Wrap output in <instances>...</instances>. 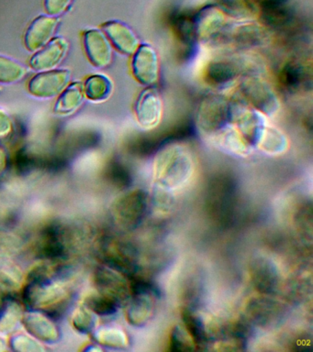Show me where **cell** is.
Instances as JSON below:
<instances>
[{"instance_id":"cell-25","label":"cell","mask_w":313,"mask_h":352,"mask_svg":"<svg viewBox=\"0 0 313 352\" xmlns=\"http://www.w3.org/2000/svg\"><path fill=\"white\" fill-rule=\"evenodd\" d=\"M12 120L3 109H0V138L7 136L12 131Z\"/></svg>"},{"instance_id":"cell-10","label":"cell","mask_w":313,"mask_h":352,"mask_svg":"<svg viewBox=\"0 0 313 352\" xmlns=\"http://www.w3.org/2000/svg\"><path fill=\"white\" fill-rule=\"evenodd\" d=\"M84 98V85L81 82H73L63 91L57 99L54 112L58 115H69L80 107Z\"/></svg>"},{"instance_id":"cell-13","label":"cell","mask_w":313,"mask_h":352,"mask_svg":"<svg viewBox=\"0 0 313 352\" xmlns=\"http://www.w3.org/2000/svg\"><path fill=\"white\" fill-rule=\"evenodd\" d=\"M171 23L175 34L183 43L191 44L197 38L195 14L174 12L171 16Z\"/></svg>"},{"instance_id":"cell-20","label":"cell","mask_w":313,"mask_h":352,"mask_svg":"<svg viewBox=\"0 0 313 352\" xmlns=\"http://www.w3.org/2000/svg\"><path fill=\"white\" fill-rule=\"evenodd\" d=\"M21 318V309L17 302H10L0 316V331L9 333L17 326Z\"/></svg>"},{"instance_id":"cell-9","label":"cell","mask_w":313,"mask_h":352,"mask_svg":"<svg viewBox=\"0 0 313 352\" xmlns=\"http://www.w3.org/2000/svg\"><path fill=\"white\" fill-rule=\"evenodd\" d=\"M244 94L261 111L271 114L277 109V99L272 91L263 82L249 80L244 85Z\"/></svg>"},{"instance_id":"cell-4","label":"cell","mask_w":313,"mask_h":352,"mask_svg":"<svg viewBox=\"0 0 313 352\" xmlns=\"http://www.w3.org/2000/svg\"><path fill=\"white\" fill-rule=\"evenodd\" d=\"M58 19L53 16H41L34 19L27 30L25 46L31 52H37L52 41Z\"/></svg>"},{"instance_id":"cell-3","label":"cell","mask_w":313,"mask_h":352,"mask_svg":"<svg viewBox=\"0 0 313 352\" xmlns=\"http://www.w3.org/2000/svg\"><path fill=\"white\" fill-rule=\"evenodd\" d=\"M67 51L68 43L65 38H54L32 56L31 66L38 72L54 70L65 59Z\"/></svg>"},{"instance_id":"cell-22","label":"cell","mask_w":313,"mask_h":352,"mask_svg":"<svg viewBox=\"0 0 313 352\" xmlns=\"http://www.w3.org/2000/svg\"><path fill=\"white\" fill-rule=\"evenodd\" d=\"M73 323L78 331L86 333L94 327L95 318L87 308H78L74 314Z\"/></svg>"},{"instance_id":"cell-1","label":"cell","mask_w":313,"mask_h":352,"mask_svg":"<svg viewBox=\"0 0 313 352\" xmlns=\"http://www.w3.org/2000/svg\"><path fill=\"white\" fill-rule=\"evenodd\" d=\"M71 78L68 70L41 72L29 82V91L38 98H52L67 88Z\"/></svg>"},{"instance_id":"cell-5","label":"cell","mask_w":313,"mask_h":352,"mask_svg":"<svg viewBox=\"0 0 313 352\" xmlns=\"http://www.w3.org/2000/svg\"><path fill=\"white\" fill-rule=\"evenodd\" d=\"M85 49L90 62L97 67H106L111 62V43L102 32L98 30H87L84 34Z\"/></svg>"},{"instance_id":"cell-21","label":"cell","mask_w":313,"mask_h":352,"mask_svg":"<svg viewBox=\"0 0 313 352\" xmlns=\"http://www.w3.org/2000/svg\"><path fill=\"white\" fill-rule=\"evenodd\" d=\"M183 320L185 322L186 329L191 333V337L193 338L197 346H204L206 341H207V336H206L204 329H203L202 322L195 318L189 311L183 312Z\"/></svg>"},{"instance_id":"cell-23","label":"cell","mask_w":313,"mask_h":352,"mask_svg":"<svg viewBox=\"0 0 313 352\" xmlns=\"http://www.w3.org/2000/svg\"><path fill=\"white\" fill-rule=\"evenodd\" d=\"M12 346L14 349L20 351H41L43 348L37 343L36 341L32 340L31 338L26 336H18L12 340Z\"/></svg>"},{"instance_id":"cell-16","label":"cell","mask_w":313,"mask_h":352,"mask_svg":"<svg viewBox=\"0 0 313 352\" xmlns=\"http://www.w3.org/2000/svg\"><path fill=\"white\" fill-rule=\"evenodd\" d=\"M27 69L17 60L0 55V82L13 84L26 76Z\"/></svg>"},{"instance_id":"cell-12","label":"cell","mask_w":313,"mask_h":352,"mask_svg":"<svg viewBox=\"0 0 313 352\" xmlns=\"http://www.w3.org/2000/svg\"><path fill=\"white\" fill-rule=\"evenodd\" d=\"M41 254L48 258H60L65 254V247L61 230L58 227L46 228L40 245Z\"/></svg>"},{"instance_id":"cell-19","label":"cell","mask_w":313,"mask_h":352,"mask_svg":"<svg viewBox=\"0 0 313 352\" xmlns=\"http://www.w3.org/2000/svg\"><path fill=\"white\" fill-rule=\"evenodd\" d=\"M219 7L236 18H246L254 11V6L249 0H219Z\"/></svg>"},{"instance_id":"cell-2","label":"cell","mask_w":313,"mask_h":352,"mask_svg":"<svg viewBox=\"0 0 313 352\" xmlns=\"http://www.w3.org/2000/svg\"><path fill=\"white\" fill-rule=\"evenodd\" d=\"M133 73L136 78L144 85L155 84L158 79L159 63L158 54L152 46L142 44L134 54Z\"/></svg>"},{"instance_id":"cell-14","label":"cell","mask_w":313,"mask_h":352,"mask_svg":"<svg viewBox=\"0 0 313 352\" xmlns=\"http://www.w3.org/2000/svg\"><path fill=\"white\" fill-rule=\"evenodd\" d=\"M85 95L91 101L102 102L109 98L112 92L111 80L105 76L96 74L87 79L84 85Z\"/></svg>"},{"instance_id":"cell-24","label":"cell","mask_w":313,"mask_h":352,"mask_svg":"<svg viewBox=\"0 0 313 352\" xmlns=\"http://www.w3.org/2000/svg\"><path fill=\"white\" fill-rule=\"evenodd\" d=\"M72 0H45V6L47 12L52 16L60 15L70 5Z\"/></svg>"},{"instance_id":"cell-7","label":"cell","mask_w":313,"mask_h":352,"mask_svg":"<svg viewBox=\"0 0 313 352\" xmlns=\"http://www.w3.org/2000/svg\"><path fill=\"white\" fill-rule=\"evenodd\" d=\"M103 30L120 52L131 54L138 48V38L127 25L122 22L109 21L103 25Z\"/></svg>"},{"instance_id":"cell-8","label":"cell","mask_w":313,"mask_h":352,"mask_svg":"<svg viewBox=\"0 0 313 352\" xmlns=\"http://www.w3.org/2000/svg\"><path fill=\"white\" fill-rule=\"evenodd\" d=\"M263 23L271 28H282L293 19L288 0H261Z\"/></svg>"},{"instance_id":"cell-11","label":"cell","mask_w":313,"mask_h":352,"mask_svg":"<svg viewBox=\"0 0 313 352\" xmlns=\"http://www.w3.org/2000/svg\"><path fill=\"white\" fill-rule=\"evenodd\" d=\"M24 326L35 338L46 342H54L58 338L54 324L46 316L40 314H27L23 318Z\"/></svg>"},{"instance_id":"cell-26","label":"cell","mask_w":313,"mask_h":352,"mask_svg":"<svg viewBox=\"0 0 313 352\" xmlns=\"http://www.w3.org/2000/svg\"><path fill=\"white\" fill-rule=\"evenodd\" d=\"M8 164V156L6 151L0 145V175L6 170Z\"/></svg>"},{"instance_id":"cell-27","label":"cell","mask_w":313,"mask_h":352,"mask_svg":"<svg viewBox=\"0 0 313 352\" xmlns=\"http://www.w3.org/2000/svg\"><path fill=\"white\" fill-rule=\"evenodd\" d=\"M250 2H252V1H261V0H249Z\"/></svg>"},{"instance_id":"cell-18","label":"cell","mask_w":313,"mask_h":352,"mask_svg":"<svg viewBox=\"0 0 313 352\" xmlns=\"http://www.w3.org/2000/svg\"><path fill=\"white\" fill-rule=\"evenodd\" d=\"M236 72L233 65L227 63H213L208 66V81L215 85H224L235 79Z\"/></svg>"},{"instance_id":"cell-17","label":"cell","mask_w":313,"mask_h":352,"mask_svg":"<svg viewBox=\"0 0 313 352\" xmlns=\"http://www.w3.org/2000/svg\"><path fill=\"white\" fill-rule=\"evenodd\" d=\"M86 305L90 311L100 316L111 315L117 309L116 299L102 293L87 297Z\"/></svg>"},{"instance_id":"cell-15","label":"cell","mask_w":313,"mask_h":352,"mask_svg":"<svg viewBox=\"0 0 313 352\" xmlns=\"http://www.w3.org/2000/svg\"><path fill=\"white\" fill-rule=\"evenodd\" d=\"M280 82L290 92H296L306 82V71L299 63H288L280 73Z\"/></svg>"},{"instance_id":"cell-6","label":"cell","mask_w":313,"mask_h":352,"mask_svg":"<svg viewBox=\"0 0 313 352\" xmlns=\"http://www.w3.org/2000/svg\"><path fill=\"white\" fill-rule=\"evenodd\" d=\"M162 104L158 93L153 88L144 90L136 103V116L144 128H153L160 121Z\"/></svg>"}]
</instances>
